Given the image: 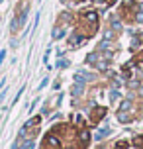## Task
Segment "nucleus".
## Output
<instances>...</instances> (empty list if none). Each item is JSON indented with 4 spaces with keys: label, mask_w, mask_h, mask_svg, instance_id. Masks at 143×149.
<instances>
[{
    "label": "nucleus",
    "mask_w": 143,
    "mask_h": 149,
    "mask_svg": "<svg viewBox=\"0 0 143 149\" xmlns=\"http://www.w3.org/2000/svg\"><path fill=\"white\" fill-rule=\"evenodd\" d=\"M98 71H108V61H96L94 63Z\"/></svg>",
    "instance_id": "6"
},
{
    "label": "nucleus",
    "mask_w": 143,
    "mask_h": 149,
    "mask_svg": "<svg viewBox=\"0 0 143 149\" xmlns=\"http://www.w3.org/2000/svg\"><path fill=\"white\" fill-rule=\"evenodd\" d=\"M92 81V74L86 73V71H76L75 73V82H88Z\"/></svg>",
    "instance_id": "1"
},
{
    "label": "nucleus",
    "mask_w": 143,
    "mask_h": 149,
    "mask_svg": "<svg viewBox=\"0 0 143 149\" xmlns=\"http://www.w3.org/2000/svg\"><path fill=\"white\" fill-rule=\"evenodd\" d=\"M129 108H131V102H128V100H126V102L121 104V108H120V110H129Z\"/></svg>",
    "instance_id": "12"
},
{
    "label": "nucleus",
    "mask_w": 143,
    "mask_h": 149,
    "mask_svg": "<svg viewBox=\"0 0 143 149\" xmlns=\"http://www.w3.org/2000/svg\"><path fill=\"white\" fill-rule=\"evenodd\" d=\"M98 61V57H96V53H90L88 57H86V63H96Z\"/></svg>",
    "instance_id": "10"
},
{
    "label": "nucleus",
    "mask_w": 143,
    "mask_h": 149,
    "mask_svg": "<svg viewBox=\"0 0 143 149\" xmlns=\"http://www.w3.org/2000/svg\"><path fill=\"white\" fill-rule=\"evenodd\" d=\"M110 98H112V100H116V98H118V92H116V90H112V92H110Z\"/></svg>",
    "instance_id": "14"
},
{
    "label": "nucleus",
    "mask_w": 143,
    "mask_h": 149,
    "mask_svg": "<svg viewBox=\"0 0 143 149\" xmlns=\"http://www.w3.org/2000/svg\"><path fill=\"white\" fill-rule=\"evenodd\" d=\"M83 84L84 82H76L75 86H73V94H75V96L76 94H83Z\"/></svg>",
    "instance_id": "8"
},
{
    "label": "nucleus",
    "mask_w": 143,
    "mask_h": 149,
    "mask_svg": "<svg viewBox=\"0 0 143 149\" xmlns=\"http://www.w3.org/2000/svg\"><path fill=\"white\" fill-rule=\"evenodd\" d=\"M78 139H81L83 143H88V139H90V134H88L86 130H83V132L78 134Z\"/></svg>",
    "instance_id": "5"
},
{
    "label": "nucleus",
    "mask_w": 143,
    "mask_h": 149,
    "mask_svg": "<svg viewBox=\"0 0 143 149\" xmlns=\"http://www.w3.org/2000/svg\"><path fill=\"white\" fill-rule=\"evenodd\" d=\"M57 67H59V69H65V67H69V61H67V59L59 61V63H57Z\"/></svg>",
    "instance_id": "11"
},
{
    "label": "nucleus",
    "mask_w": 143,
    "mask_h": 149,
    "mask_svg": "<svg viewBox=\"0 0 143 149\" xmlns=\"http://www.w3.org/2000/svg\"><path fill=\"white\" fill-rule=\"evenodd\" d=\"M118 120H120L121 124H128V122H131V116H128L124 110H120V114H118Z\"/></svg>",
    "instance_id": "4"
},
{
    "label": "nucleus",
    "mask_w": 143,
    "mask_h": 149,
    "mask_svg": "<svg viewBox=\"0 0 143 149\" xmlns=\"http://www.w3.org/2000/svg\"><path fill=\"white\" fill-rule=\"evenodd\" d=\"M112 28H114V30H120V22H118V20H114V24H112Z\"/></svg>",
    "instance_id": "13"
},
{
    "label": "nucleus",
    "mask_w": 143,
    "mask_h": 149,
    "mask_svg": "<svg viewBox=\"0 0 143 149\" xmlns=\"http://www.w3.org/2000/svg\"><path fill=\"white\" fill-rule=\"evenodd\" d=\"M139 96L143 98V86H139Z\"/></svg>",
    "instance_id": "17"
},
{
    "label": "nucleus",
    "mask_w": 143,
    "mask_h": 149,
    "mask_svg": "<svg viewBox=\"0 0 143 149\" xmlns=\"http://www.w3.org/2000/svg\"><path fill=\"white\" fill-rule=\"evenodd\" d=\"M63 37V30L61 28H53V39H61Z\"/></svg>",
    "instance_id": "9"
},
{
    "label": "nucleus",
    "mask_w": 143,
    "mask_h": 149,
    "mask_svg": "<svg viewBox=\"0 0 143 149\" xmlns=\"http://www.w3.org/2000/svg\"><path fill=\"white\" fill-rule=\"evenodd\" d=\"M137 14H143V2L139 4V6H137Z\"/></svg>",
    "instance_id": "15"
},
{
    "label": "nucleus",
    "mask_w": 143,
    "mask_h": 149,
    "mask_svg": "<svg viewBox=\"0 0 143 149\" xmlns=\"http://www.w3.org/2000/svg\"><path fill=\"white\" fill-rule=\"evenodd\" d=\"M45 143H47V145H51V147H59V145H61V141L55 137V135H47V137H45Z\"/></svg>",
    "instance_id": "3"
},
{
    "label": "nucleus",
    "mask_w": 143,
    "mask_h": 149,
    "mask_svg": "<svg viewBox=\"0 0 143 149\" xmlns=\"http://www.w3.org/2000/svg\"><path fill=\"white\" fill-rule=\"evenodd\" d=\"M137 22H143V14H137Z\"/></svg>",
    "instance_id": "16"
},
{
    "label": "nucleus",
    "mask_w": 143,
    "mask_h": 149,
    "mask_svg": "<svg viewBox=\"0 0 143 149\" xmlns=\"http://www.w3.org/2000/svg\"><path fill=\"white\" fill-rule=\"evenodd\" d=\"M83 43H84V39H81V36H75L71 39V45L73 47H78V45H83Z\"/></svg>",
    "instance_id": "7"
},
{
    "label": "nucleus",
    "mask_w": 143,
    "mask_h": 149,
    "mask_svg": "<svg viewBox=\"0 0 143 149\" xmlns=\"http://www.w3.org/2000/svg\"><path fill=\"white\" fill-rule=\"evenodd\" d=\"M84 18H86L90 24H96V22H98V12H94V10H88V12H84Z\"/></svg>",
    "instance_id": "2"
},
{
    "label": "nucleus",
    "mask_w": 143,
    "mask_h": 149,
    "mask_svg": "<svg viewBox=\"0 0 143 149\" xmlns=\"http://www.w3.org/2000/svg\"><path fill=\"white\" fill-rule=\"evenodd\" d=\"M114 2H118V0H108V6H112Z\"/></svg>",
    "instance_id": "18"
}]
</instances>
